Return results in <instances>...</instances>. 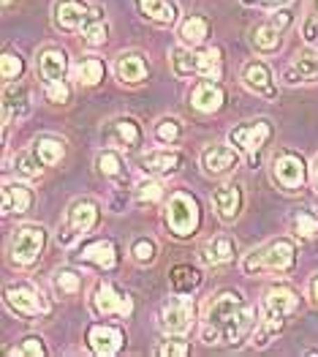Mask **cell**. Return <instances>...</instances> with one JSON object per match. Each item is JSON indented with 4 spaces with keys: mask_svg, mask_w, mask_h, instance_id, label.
I'll return each instance as SVG.
<instances>
[{
    "mask_svg": "<svg viewBox=\"0 0 318 357\" xmlns=\"http://www.w3.org/2000/svg\"><path fill=\"white\" fill-rule=\"evenodd\" d=\"M294 232L305 240L316 238L318 235V215H313V213H299V215L294 218Z\"/></svg>",
    "mask_w": 318,
    "mask_h": 357,
    "instance_id": "obj_40",
    "label": "cell"
},
{
    "mask_svg": "<svg viewBox=\"0 0 318 357\" xmlns=\"http://www.w3.org/2000/svg\"><path fill=\"white\" fill-rule=\"evenodd\" d=\"M131 254H134V259H136V262L150 265V262L155 259V243H152V240H136V243H134V248H131Z\"/></svg>",
    "mask_w": 318,
    "mask_h": 357,
    "instance_id": "obj_43",
    "label": "cell"
},
{
    "mask_svg": "<svg viewBox=\"0 0 318 357\" xmlns=\"http://www.w3.org/2000/svg\"><path fill=\"white\" fill-rule=\"evenodd\" d=\"M172 68L177 77H204V79H221L223 63L218 50H188V47H174L172 50Z\"/></svg>",
    "mask_w": 318,
    "mask_h": 357,
    "instance_id": "obj_3",
    "label": "cell"
},
{
    "mask_svg": "<svg viewBox=\"0 0 318 357\" xmlns=\"http://www.w3.org/2000/svg\"><path fill=\"white\" fill-rule=\"evenodd\" d=\"M199 259H202L204 265H212V268L215 265H226V262L234 259V243L229 238H223V235L207 240L199 248Z\"/></svg>",
    "mask_w": 318,
    "mask_h": 357,
    "instance_id": "obj_25",
    "label": "cell"
},
{
    "mask_svg": "<svg viewBox=\"0 0 318 357\" xmlns=\"http://www.w3.org/2000/svg\"><path fill=\"white\" fill-rule=\"evenodd\" d=\"M242 85L248 90H253L256 96H264V98H275L278 90H275V82H272V74L269 68L261 63V60H248L242 66Z\"/></svg>",
    "mask_w": 318,
    "mask_h": 357,
    "instance_id": "obj_15",
    "label": "cell"
},
{
    "mask_svg": "<svg viewBox=\"0 0 318 357\" xmlns=\"http://www.w3.org/2000/svg\"><path fill=\"white\" fill-rule=\"evenodd\" d=\"M22 68H25V63H22V58H19L17 52H6V55L0 58V77H3L6 82L19 79Z\"/></svg>",
    "mask_w": 318,
    "mask_h": 357,
    "instance_id": "obj_37",
    "label": "cell"
},
{
    "mask_svg": "<svg viewBox=\"0 0 318 357\" xmlns=\"http://www.w3.org/2000/svg\"><path fill=\"white\" fill-rule=\"evenodd\" d=\"M82 259L95 265V268L112 270L117 265V248L112 240H95L82 248Z\"/></svg>",
    "mask_w": 318,
    "mask_h": 357,
    "instance_id": "obj_26",
    "label": "cell"
},
{
    "mask_svg": "<svg viewBox=\"0 0 318 357\" xmlns=\"http://www.w3.org/2000/svg\"><path fill=\"white\" fill-rule=\"evenodd\" d=\"M44 243H47V232H44V227H38V224H25V227L14 229L11 243H8L11 262L19 265V268H30V265L41 257Z\"/></svg>",
    "mask_w": 318,
    "mask_h": 357,
    "instance_id": "obj_5",
    "label": "cell"
},
{
    "mask_svg": "<svg viewBox=\"0 0 318 357\" xmlns=\"http://www.w3.org/2000/svg\"><path fill=\"white\" fill-rule=\"evenodd\" d=\"M30 112V93L25 85H14V82H6V93H3V123H11L17 118H25Z\"/></svg>",
    "mask_w": 318,
    "mask_h": 357,
    "instance_id": "obj_19",
    "label": "cell"
},
{
    "mask_svg": "<svg viewBox=\"0 0 318 357\" xmlns=\"http://www.w3.org/2000/svg\"><path fill=\"white\" fill-rule=\"evenodd\" d=\"M245 6H280V3H286V0H242Z\"/></svg>",
    "mask_w": 318,
    "mask_h": 357,
    "instance_id": "obj_47",
    "label": "cell"
},
{
    "mask_svg": "<svg viewBox=\"0 0 318 357\" xmlns=\"http://www.w3.org/2000/svg\"><path fill=\"white\" fill-rule=\"evenodd\" d=\"M136 197H139L142 202H158V199L164 197V188H161L158 180H142V183L136 185Z\"/></svg>",
    "mask_w": 318,
    "mask_h": 357,
    "instance_id": "obj_41",
    "label": "cell"
},
{
    "mask_svg": "<svg viewBox=\"0 0 318 357\" xmlns=\"http://www.w3.org/2000/svg\"><path fill=\"white\" fill-rule=\"evenodd\" d=\"M158 352H161V355H172V357H185L191 349H188V344H185V341H166Z\"/></svg>",
    "mask_w": 318,
    "mask_h": 357,
    "instance_id": "obj_46",
    "label": "cell"
},
{
    "mask_svg": "<svg viewBox=\"0 0 318 357\" xmlns=\"http://www.w3.org/2000/svg\"><path fill=\"white\" fill-rule=\"evenodd\" d=\"M74 79L79 82V85H98L101 79H104V74H106V68H104V63L98 58H85V60H79L77 66H74Z\"/></svg>",
    "mask_w": 318,
    "mask_h": 357,
    "instance_id": "obj_29",
    "label": "cell"
},
{
    "mask_svg": "<svg viewBox=\"0 0 318 357\" xmlns=\"http://www.w3.org/2000/svg\"><path fill=\"white\" fill-rule=\"evenodd\" d=\"M33 202V194L25 183H6L3 185V215L25 213Z\"/></svg>",
    "mask_w": 318,
    "mask_h": 357,
    "instance_id": "obj_27",
    "label": "cell"
},
{
    "mask_svg": "<svg viewBox=\"0 0 318 357\" xmlns=\"http://www.w3.org/2000/svg\"><path fill=\"white\" fill-rule=\"evenodd\" d=\"M193 319H196L193 300L172 298L161 305V319H158V325H161L164 333H169V335H185L188 330L193 328Z\"/></svg>",
    "mask_w": 318,
    "mask_h": 357,
    "instance_id": "obj_7",
    "label": "cell"
},
{
    "mask_svg": "<svg viewBox=\"0 0 318 357\" xmlns=\"http://www.w3.org/2000/svg\"><path fill=\"white\" fill-rule=\"evenodd\" d=\"M291 25V11H278V14H272L269 20H264L259 22L256 28L251 30V41H253V47L259 50V52H272V50H278L280 47V38H283V33L286 28Z\"/></svg>",
    "mask_w": 318,
    "mask_h": 357,
    "instance_id": "obj_8",
    "label": "cell"
},
{
    "mask_svg": "<svg viewBox=\"0 0 318 357\" xmlns=\"http://www.w3.org/2000/svg\"><path fill=\"white\" fill-rule=\"evenodd\" d=\"M82 287V275H77L74 270H58L55 273V289L60 295H77Z\"/></svg>",
    "mask_w": 318,
    "mask_h": 357,
    "instance_id": "obj_36",
    "label": "cell"
},
{
    "mask_svg": "<svg viewBox=\"0 0 318 357\" xmlns=\"http://www.w3.org/2000/svg\"><path fill=\"white\" fill-rule=\"evenodd\" d=\"M172 287L177 292H182V295H188L191 289H196L199 287V281H202V275H199V270L191 268V265H177L172 270Z\"/></svg>",
    "mask_w": 318,
    "mask_h": 357,
    "instance_id": "obj_32",
    "label": "cell"
},
{
    "mask_svg": "<svg viewBox=\"0 0 318 357\" xmlns=\"http://www.w3.org/2000/svg\"><path fill=\"white\" fill-rule=\"evenodd\" d=\"M98 8H90L85 0H58L52 14H55V25L60 30H82L93 20Z\"/></svg>",
    "mask_w": 318,
    "mask_h": 357,
    "instance_id": "obj_11",
    "label": "cell"
},
{
    "mask_svg": "<svg viewBox=\"0 0 318 357\" xmlns=\"http://www.w3.org/2000/svg\"><path fill=\"white\" fill-rule=\"evenodd\" d=\"M318 79V52L308 50L283 71V82L286 85H299V82H316Z\"/></svg>",
    "mask_w": 318,
    "mask_h": 357,
    "instance_id": "obj_20",
    "label": "cell"
},
{
    "mask_svg": "<svg viewBox=\"0 0 318 357\" xmlns=\"http://www.w3.org/2000/svg\"><path fill=\"white\" fill-rule=\"evenodd\" d=\"M35 153H38V158H41V164L44 167H55L63 161V155H65V148H63V142L60 139H38L35 142Z\"/></svg>",
    "mask_w": 318,
    "mask_h": 357,
    "instance_id": "obj_33",
    "label": "cell"
},
{
    "mask_svg": "<svg viewBox=\"0 0 318 357\" xmlns=\"http://www.w3.org/2000/svg\"><path fill=\"white\" fill-rule=\"evenodd\" d=\"M95 221H98V205H95L93 199H79V202H74L71 210H68V229H65V232H71V235L65 240V245L74 238L90 232V229L95 227Z\"/></svg>",
    "mask_w": 318,
    "mask_h": 357,
    "instance_id": "obj_16",
    "label": "cell"
},
{
    "mask_svg": "<svg viewBox=\"0 0 318 357\" xmlns=\"http://www.w3.org/2000/svg\"><path fill=\"white\" fill-rule=\"evenodd\" d=\"M256 325V308L239 292H221L207 305L202 325L204 344H239Z\"/></svg>",
    "mask_w": 318,
    "mask_h": 357,
    "instance_id": "obj_1",
    "label": "cell"
},
{
    "mask_svg": "<svg viewBox=\"0 0 318 357\" xmlns=\"http://www.w3.org/2000/svg\"><path fill=\"white\" fill-rule=\"evenodd\" d=\"M6 303L17 311V314H22V317H44V314H49V303L44 300V295L38 292V289H33L30 284H14V287H8L6 289Z\"/></svg>",
    "mask_w": 318,
    "mask_h": 357,
    "instance_id": "obj_9",
    "label": "cell"
},
{
    "mask_svg": "<svg viewBox=\"0 0 318 357\" xmlns=\"http://www.w3.org/2000/svg\"><path fill=\"white\" fill-rule=\"evenodd\" d=\"M139 6L145 11V17L161 22V25H172L177 20V8L172 0H139Z\"/></svg>",
    "mask_w": 318,
    "mask_h": 357,
    "instance_id": "obj_30",
    "label": "cell"
},
{
    "mask_svg": "<svg viewBox=\"0 0 318 357\" xmlns=\"http://www.w3.org/2000/svg\"><path fill=\"white\" fill-rule=\"evenodd\" d=\"M310 295H313V300L318 303V275L313 278V281H310Z\"/></svg>",
    "mask_w": 318,
    "mask_h": 357,
    "instance_id": "obj_49",
    "label": "cell"
},
{
    "mask_svg": "<svg viewBox=\"0 0 318 357\" xmlns=\"http://www.w3.org/2000/svg\"><path fill=\"white\" fill-rule=\"evenodd\" d=\"M180 134H182V126H180V120L177 118H164L158 126H155V137H158V142H164V145L177 142Z\"/></svg>",
    "mask_w": 318,
    "mask_h": 357,
    "instance_id": "obj_39",
    "label": "cell"
},
{
    "mask_svg": "<svg viewBox=\"0 0 318 357\" xmlns=\"http://www.w3.org/2000/svg\"><path fill=\"white\" fill-rule=\"evenodd\" d=\"M38 68H41V77H44L47 82H55V79H63V77H65V71H68V58H65L63 50L49 47V50L41 52Z\"/></svg>",
    "mask_w": 318,
    "mask_h": 357,
    "instance_id": "obj_28",
    "label": "cell"
},
{
    "mask_svg": "<svg viewBox=\"0 0 318 357\" xmlns=\"http://www.w3.org/2000/svg\"><path fill=\"white\" fill-rule=\"evenodd\" d=\"M93 308L101 317H112V314L131 317L134 314V300L128 298L125 292H120L112 281H104V284H98V289L93 295Z\"/></svg>",
    "mask_w": 318,
    "mask_h": 357,
    "instance_id": "obj_10",
    "label": "cell"
},
{
    "mask_svg": "<svg viewBox=\"0 0 318 357\" xmlns=\"http://www.w3.org/2000/svg\"><path fill=\"white\" fill-rule=\"evenodd\" d=\"M212 202H215V210L223 221H234L239 215V208H242V191L234 183H223V185L215 188Z\"/></svg>",
    "mask_w": 318,
    "mask_h": 357,
    "instance_id": "obj_22",
    "label": "cell"
},
{
    "mask_svg": "<svg viewBox=\"0 0 318 357\" xmlns=\"http://www.w3.org/2000/svg\"><path fill=\"white\" fill-rule=\"evenodd\" d=\"M3 6H11V0H3Z\"/></svg>",
    "mask_w": 318,
    "mask_h": 357,
    "instance_id": "obj_50",
    "label": "cell"
},
{
    "mask_svg": "<svg viewBox=\"0 0 318 357\" xmlns=\"http://www.w3.org/2000/svg\"><path fill=\"white\" fill-rule=\"evenodd\" d=\"M180 164H182V155L177 150H155L142 158V169L147 175H158V178L174 175L180 169Z\"/></svg>",
    "mask_w": 318,
    "mask_h": 357,
    "instance_id": "obj_23",
    "label": "cell"
},
{
    "mask_svg": "<svg viewBox=\"0 0 318 357\" xmlns=\"http://www.w3.org/2000/svg\"><path fill=\"white\" fill-rule=\"evenodd\" d=\"M98 172L104 175V178H120L122 175V158H120V153L115 150H104V153H98Z\"/></svg>",
    "mask_w": 318,
    "mask_h": 357,
    "instance_id": "obj_35",
    "label": "cell"
},
{
    "mask_svg": "<svg viewBox=\"0 0 318 357\" xmlns=\"http://www.w3.org/2000/svg\"><path fill=\"white\" fill-rule=\"evenodd\" d=\"M310 178H313V185H316L318 191V155L313 158V164H310Z\"/></svg>",
    "mask_w": 318,
    "mask_h": 357,
    "instance_id": "obj_48",
    "label": "cell"
},
{
    "mask_svg": "<svg viewBox=\"0 0 318 357\" xmlns=\"http://www.w3.org/2000/svg\"><path fill=\"white\" fill-rule=\"evenodd\" d=\"M47 98H49L52 104H65V101L71 98V90H68V85H65L63 79L47 82Z\"/></svg>",
    "mask_w": 318,
    "mask_h": 357,
    "instance_id": "obj_45",
    "label": "cell"
},
{
    "mask_svg": "<svg viewBox=\"0 0 318 357\" xmlns=\"http://www.w3.org/2000/svg\"><path fill=\"white\" fill-rule=\"evenodd\" d=\"M41 158H38V153H19L17 155V172L22 175V178L28 180H35L41 178Z\"/></svg>",
    "mask_w": 318,
    "mask_h": 357,
    "instance_id": "obj_38",
    "label": "cell"
},
{
    "mask_svg": "<svg viewBox=\"0 0 318 357\" xmlns=\"http://www.w3.org/2000/svg\"><path fill=\"white\" fill-rule=\"evenodd\" d=\"M87 344H90V349L95 352V355H117L120 349H122V344H125V338H122V330L120 328H112V325H93L90 333H87Z\"/></svg>",
    "mask_w": 318,
    "mask_h": 357,
    "instance_id": "obj_17",
    "label": "cell"
},
{
    "mask_svg": "<svg viewBox=\"0 0 318 357\" xmlns=\"http://www.w3.org/2000/svg\"><path fill=\"white\" fill-rule=\"evenodd\" d=\"M294 257H296V251H294V243L291 240H272V243H267V245H261L256 251H251L248 257H245V273H261V270H272V273H283V270H289L294 265Z\"/></svg>",
    "mask_w": 318,
    "mask_h": 357,
    "instance_id": "obj_4",
    "label": "cell"
},
{
    "mask_svg": "<svg viewBox=\"0 0 318 357\" xmlns=\"http://www.w3.org/2000/svg\"><path fill=\"white\" fill-rule=\"evenodd\" d=\"M106 33H109V28H106V22H104L101 11H95V14H93V20L82 28V36H85V41L90 44V47H101V44H106V38H109Z\"/></svg>",
    "mask_w": 318,
    "mask_h": 357,
    "instance_id": "obj_34",
    "label": "cell"
},
{
    "mask_svg": "<svg viewBox=\"0 0 318 357\" xmlns=\"http://www.w3.org/2000/svg\"><path fill=\"white\" fill-rule=\"evenodd\" d=\"M11 355L41 357V355H47V349H44V344H41V338H38V335H30V338H25L17 349H11Z\"/></svg>",
    "mask_w": 318,
    "mask_h": 357,
    "instance_id": "obj_42",
    "label": "cell"
},
{
    "mask_svg": "<svg viewBox=\"0 0 318 357\" xmlns=\"http://www.w3.org/2000/svg\"><path fill=\"white\" fill-rule=\"evenodd\" d=\"M299 308V295L291 289V287H272L267 295H264V303H261V311H264V319H261L259 330L253 335V344L256 347H264L272 335H278L286 319Z\"/></svg>",
    "mask_w": 318,
    "mask_h": 357,
    "instance_id": "obj_2",
    "label": "cell"
},
{
    "mask_svg": "<svg viewBox=\"0 0 318 357\" xmlns=\"http://www.w3.org/2000/svg\"><path fill=\"white\" fill-rule=\"evenodd\" d=\"M207 33H209V22L204 17H188L182 22V28H180V38L188 47H199L204 38H207Z\"/></svg>",
    "mask_w": 318,
    "mask_h": 357,
    "instance_id": "obj_31",
    "label": "cell"
},
{
    "mask_svg": "<svg viewBox=\"0 0 318 357\" xmlns=\"http://www.w3.org/2000/svg\"><path fill=\"white\" fill-rule=\"evenodd\" d=\"M272 175L275 180L286 188V191H296L305 183V161L296 153H278L272 161Z\"/></svg>",
    "mask_w": 318,
    "mask_h": 357,
    "instance_id": "obj_12",
    "label": "cell"
},
{
    "mask_svg": "<svg viewBox=\"0 0 318 357\" xmlns=\"http://www.w3.org/2000/svg\"><path fill=\"white\" fill-rule=\"evenodd\" d=\"M191 104L193 109H199L204 115L209 112H218L223 107V88L215 82V79H204L193 88V96H191Z\"/></svg>",
    "mask_w": 318,
    "mask_h": 357,
    "instance_id": "obj_21",
    "label": "cell"
},
{
    "mask_svg": "<svg viewBox=\"0 0 318 357\" xmlns=\"http://www.w3.org/2000/svg\"><path fill=\"white\" fill-rule=\"evenodd\" d=\"M104 139L120 150H136L142 145V128L134 118H117L104 128Z\"/></svg>",
    "mask_w": 318,
    "mask_h": 357,
    "instance_id": "obj_13",
    "label": "cell"
},
{
    "mask_svg": "<svg viewBox=\"0 0 318 357\" xmlns=\"http://www.w3.org/2000/svg\"><path fill=\"white\" fill-rule=\"evenodd\" d=\"M239 164V155L237 150L229 148V145H209V148L202 153V167L207 175H226L232 172L234 167Z\"/></svg>",
    "mask_w": 318,
    "mask_h": 357,
    "instance_id": "obj_18",
    "label": "cell"
},
{
    "mask_svg": "<svg viewBox=\"0 0 318 357\" xmlns=\"http://www.w3.org/2000/svg\"><path fill=\"white\" fill-rule=\"evenodd\" d=\"M269 134H272V128H269V123H267V120H253V123H242V126H237V128H234L232 142L239 150H245V153L256 155V153L267 145Z\"/></svg>",
    "mask_w": 318,
    "mask_h": 357,
    "instance_id": "obj_14",
    "label": "cell"
},
{
    "mask_svg": "<svg viewBox=\"0 0 318 357\" xmlns=\"http://www.w3.org/2000/svg\"><path fill=\"white\" fill-rule=\"evenodd\" d=\"M117 77L125 85H139L147 79V63L139 52H122L117 58Z\"/></svg>",
    "mask_w": 318,
    "mask_h": 357,
    "instance_id": "obj_24",
    "label": "cell"
},
{
    "mask_svg": "<svg viewBox=\"0 0 318 357\" xmlns=\"http://www.w3.org/2000/svg\"><path fill=\"white\" fill-rule=\"evenodd\" d=\"M199 221H202V213H199V205L191 194L185 191H177L169 199V208H166V224L177 238H188L199 229Z\"/></svg>",
    "mask_w": 318,
    "mask_h": 357,
    "instance_id": "obj_6",
    "label": "cell"
},
{
    "mask_svg": "<svg viewBox=\"0 0 318 357\" xmlns=\"http://www.w3.org/2000/svg\"><path fill=\"white\" fill-rule=\"evenodd\" d=\"M302 33H305L308 41L318 38V0H308V22H305Z\"/></svg>",
    "mask_w": 318,
    "mask_h": 357,
    "instance_id": "obj_44",
    "label": "cell"
}]
</instances>
